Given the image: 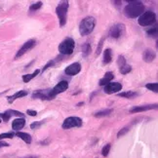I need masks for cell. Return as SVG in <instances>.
<instances>
[{
  "label": "cell",
  "instance_id": "39",
  "mask_svg": "<svg viewBox=\"0 0 158 158\" xmlns=\"http://www.w3.org/2000/svg\"><path fill=\"white\" fill-rule=\"evenodd\" d=\"M0 123H1V119H0Z\"/></svg>",
  "mask_w": 158,
  "mask_h": 158
},
{
  "label": "cell",
  "instance_id": "9",
  "mask_svg": "<svg viewBox=\"0 0 158 158\" xmlns=\"http://www.w3.org/2000/svg\"><path fill=\"white\" fill-rule=\"evenodd\" d=\"M31 97H32V99H38V100H42V101H51L54 99L51 95V89L37 90L32 93Z\"/></svg>",
  "mask_w": 158,
  "mask_h": 158
},
{
  "label": "cell",
  "instance_id": "37",
  "mask_svg": "<svg viewBox=\"0 0 158 158\" xmlns=\"http://www.w3.org/2000/svg\"><path fill=\"white\" fill-rule=\"evenodd\" d=\"M7 147H9V143H5V142H2V141H0V148H7Z\"/></svg>",
  "mask_w": 158,
  "mask_h": 158
},
{
  "label": "cell",
  "instance_id": "35",
  "mask_svg": "<svg viewBox=\"0 0 158 158\" xmlns=\"http://www.w3.org/2000/svg\"><path fill=\"white\" fill-rule=\"evenodd\" d=\"M55 64V60H50V62H48L46 64H45V66H44V68H43V69H42V71H45L47 69H49V68H51V66H53Z\"/></svg>",
  "mask_w": 158,
  "mask_h": 158
},
{
  "label": "cell",
  "instance_id": "2",
  "mask_svg": "<svg viewBox=\"0 0 158 158\" xmlns=\"http://www.w3.org/2000/svg\"><path fill=\"white\" fill-rule=\"evenodd\" d=\"M96 27V19L94 17H85L84 19L79 23V32L82 36L89 35L93 32Z\"/></svg>",
  "mask_w": 158,
  "mask_h": 158
},
{
  "label": "cell",
  "instance_id": "23",
  "mask_svg": "<svg viewBox=\"0 0 158 158\" xmlns=\"http://www.w3.org/2000/svg\"><path fill=\"white\" fill-rule=\"evenodd\" d=\"M12 115H13V113H12V109H9V110H6L5 112L0 113V118H1L4 122H8Z\"/></svg>",
  "mask_w": 158,
  "mask_h": 158
},
{
  "label": "cell",
  "instance_id": "4",
  "mask_svg": "<svg viewBox=\"0 0 158 158\" xmlns=\"http://www.w3.org/2000/svg\"><path fill=\"white\" fill-rule=\"evenodd\" d=\"M139 25L142 27H149L152 26L156 22V15L152 11H144L143 13L139 17Z\"/></svg>",
  "mask_w": 158,
  "mask_h": 158
},
{
  "label": "cell",
  "instance_id": "19",
  "mask_svg": "<svg viewBox=\"0 0 158 158\" xmlns=\"http://www.w3.org/2000/svg\"><path fill=\"white\" fill-rule=\"evenodd\" d=\"M111 62H112V51L111 49L107 48L104 52V60H102V63L105 64H108Z\"/></svg>",
  "mask_w": 158,
  "mask_h": 158
},
{
  "label": "cell",
  "instance_id": "27",
  "mask_svg": "<svg viewBox=\"0 0 158 158\" xmlns=\"http://www.w3.org/2000/svg\"><path fill=\"white\" fill-rule=\"evenodd\" d=\"M15 136V133L14 132H7V133H2L0 134V141L5 139H13Z\"/></svg>",
  "mask_w": 158,
  "mask_h": 158
},
{
  "label": "cell",
  "instance_id": "25",
  "mask_svg": "<svg viewBox=\"0 0 158 158\" xmlns=\"http://www.w3.org/2000/svg\"><path fill=\"white\" fill-rule=\"evenodd\" d=\"M45 123V120H40V121H35V122H32L30 124V129L32 130H37L40 127Z\"/></svg>",
  "mask_w": 158,
  "mask_h": 158
},
{
  "label": "cell",
  "instance_id": "14",
  "mask_svg": "<svg viewBox=\"0 0 158 158\" xmlns=\"http://www.w3.org/2000/svg\"><path fill=\"white\" fill-rule=\"evenodd\" d=\"M156 58V54L155 52L150 49V48H148V49H145L143 51V60H144L145 63H151L153 62Z\"/></svg>",
  "mask_w": 158,
  "mask_h": 158
},
{
  "label": "cell",
  "instance_id": "33",
  "mask_svg": "<svg viewBox=\"0 0 158 158\" xmlns=\"http://www.w3.org/2000/svg\"><path fill=\"white\" fill-rule=\"evenodd\" d=\"M129 127H124V128L121 129L118 133H117V138H120V137H123L124 135H126L127 133L129 131Z\"/></svg>",
  "mask_w": 158,
  "mask_h": 158
},
{
  "label": "cell",
  "instance_id": "28",
  "mask_svg": "<svg viewBox=\"0 0 158 158\" xmlns=\"http://www.w3.org/2000/svg\"><path fill=\"white\" fill-rule=\"evenodd\" d=\"M119 70H120V73H121V74H127V73H129V72H131V70H132V66L126 64L125 65L122 66V68H120Z\"/></svg>",
  "mask_w": 158,
  "mask_h": 158
},
{
  "label": "cell",
  "instance_id": "38",
  "mask_svg": "<svg viewBox=\"0 0 158 158\" xmlns=\"http://www.w3.org/2000/svg\"><path fill=\"white\" fill-rule=\"evenodd\" d=\"M22 158H39V156H37V155H28V156H25V157H22Z\"/></svg>",
  "mask_w": 158,
  "mask_h": 158
},
{
  "label": "cell",
  "instance_id": "13",
  "mask_svg": "<svg viewBox=\"0 0 158 158\" xmlns=\"http://www.w3.org/2000/svg\"><path fill=\"white\" fill-rule=\"evenodd\" d=\"M156 108H157V104L133 106V107L130 109V113H139V112H143V111L151 110V109H156Z\"/></svg>",
  "mask_w": 158,
  "mask_h": 158
},
{
  "label": "cell",
  "instance_id": "21",
  "mask_svg": "<svg viewBox=\"0 0 158 158\" xmlns=\"http://www.w3.org/2000/svg\"><path fill=\"white\" fill-rule=\"evenodd\" d=\"M139 94L137 92H133V91H127V92H122V93H118V97H122V98L126 99H132L137 97Z\"/></svg>",
  "mask_w": 158,
  "mask_h": 158
},
{
  "label": "cell",
  "instance_id": "22",
  "mask_svg": "<svg viewBox=\"0 0 158 158\" xmlns=\"http://www.w3.org/2000/svg\"><path fill=\"white\" fill-rule=\"evenodd\" d=\"M113 110L111 108H107V109H102V110H100L98 112H96L94 114L95 117H105V116H107V115H109Z\"/></svg>",
  "mask_w": 158,
  "mask_h": 158
},
{
  "label": "cell",
  "instance_id": "5",
  "mask_svg": "<svg viewBox=\"0 0 158 158\" xmlns=\"http://www.w3.org/2000/svg\"><path fill=\"white\" fill-rule=\"evenodd\" d=\"M74 47H75V42L74 40L70 38V37H68L65 38L64 40L62 41V43H60L58 49H59V52L62 54V55H71L74 51Z\"/></svg>",
  "mask_w": 158,
  "mask_h": 158
},
{
  "label": "cell",
  "instance_id": "29",
  "mask_svg": "<svg viewBox=\"0 0 158 158\" xmlns=\"http://www.w3.org/2000/svg\"><path fill=\"white\" fill-rule=\"evenodd\" d=\"M42 1H38V2H36V3H33L30 5V7H29V11L30 12H34V11H37L39 10L41 7H42Z\"/></svg>",
  "mask_w": 158,
  "mask_h": 158
},
{
  "label": "cell",
  "instance_id": "11",
  "mask_svg": "<svg viewBox=\"0 0 158 158\" xmlns=\"http://www.w3.org/2000/svg\"><path fill=\"white\" fill-rule=\"evenodd\" d=\"M121 90H122V84L119 82H109L104 88L105 93L108 95L118 93Z\"/></svg>",
  "mask_w": 158,
  "mask_h": 158
},
{
  "label": "cell",
  "instance_id": "7",
  "mask_svg": "<svg viewBox=\"0 0 158 158\" xmlns=\"http://www.w3.org/2000/svg\"><path fill=\"white\" fill-rule=\"evenodd\" d=\"M82 126V119L80 117H77V116H70L68 117L64 120L63 122V129H71V128H78V127H81Z\"/></svg>",
  "mask_w": 158,
  "mask_h": 158
},
{
  "label": "cell",
  "instance_id": "24",
  "mask_svg": "<svg viewBox=\"0 0 158 158\" xmlns=\"http://www.w3.org/2000/svg\"><path fill=\"white\" fill-rule=\"evenodd\" d=\"M91 53V45L86 42L83 46H82V54L84 58H87L89 56V54Z\"/></svg>",
  "mask_w": 158,
  "mask_h": 158
},
{
  "label": "cell",
  "instance_id": "20",
  "mask_svg": "<svg viewBox=\"0 0 158 158\" xmlns=\"http://www.w3.org/2000/svg\"><path fill=\"white\" fill-rule=\"evenodd\" d=\"M40 73V69H36L34 70L32 73H29V74H23V81L25 83H28L32 80L34 77H36L38 74Z\"/></svg>",
  "mask_w": 158,
  "mask_h": 158
},
{
  "label": "cell",
  "instance_id": "40",
  "mask_svg": "<svg viewBox=\"0 0 158 158\" xmlns=\"http://www.w3.org/2000/svg\"><path fill=\"white\" fill-rule=\"evenodd\" d=\"M0 9H1V8H0Z\"/></svg>",
  "mask_w": 158,
  "mask_h": 158
},
{
  "label": "cell",
  "instance_id": "30",
  "mask_svg": "<svg viewBox=\"0 0 158 158\" xmlns=\"http://www.w3.org/2000/svg\"><path fill=\"white\" fill-rule=\"evenodd\" d=\"M127 63H126V59L125 57L123 56V55H120V56H118V59H117V64L119 66V69L120 68H122L123 65H125Z\"/></svg>",
  "mask_w": 158,
  "mask_h": 158
},
{
  "label": "cell",
  "instance_id": "3",
  "mask_svg": "<svg viewBox=\"0 0 158 158\" xmlns=\"http://www.w3.org/2000/svg\"><path fill=\"white\" fill-rule=\"evenodd\" d=\"M69 7V1H62V2H60V4L57 6V8H56V13L58 15L60 27H64L65 23H66Z\"/></svg>",
  "mask_w": 158,
  "mask_h": 158
},
{
  "label": "cell",
  "instance_id": "36",
  "mask_svg": "<svg viewBox=\"0 0 158 158\" xmlns=\"http://www.w3.org/2000/svg\"><path fill=\"white\" fill-rule=\"evenodd\" d=\"M27 113L29 115V116H36V115H37V111H36V110H32V109H27Z\"/></svg>",
  "mask_w": 158,
  "mask_h": 158
},
{
  "label": "cell",
  "instance_id": "1",
  "mask_svg": "<svg viewBox=\"0 0 158 158\" xmlns=\"http://www.w3.org/2000/svg\"><path fill=\"white\" fill-rule=\"evenodd\" d=\"M127 4L124 10H123V14L129 18V19H136L141 16L143 12H144V5L142 1H137V0H127Z\"/></svg>",
  "mask_w": 158,
  "mask_h": 158
},
{
  "label": "cell",
  "instance_id": "15",
  "mask_svg": "<svg viewBox=\"0 0 158 158\" xmlns=\"http://www.w3.org/2000/svg\"><path fill=\"white\" fill-rule=\"evenodd\" d=\"M26 125V119L23 117H20V118H16L15 120H13L12 122V129L19 132L21 129H23Z\"/></svg>",
  "mask_w": 158,
  "mask_h": 158
},
{
  "label": "cell",
  "instance_id": "8",
  "mask_svg": "<svg viewBox=\"0 0 158 158\" xmlns=\"http://www.w3.org/2000/svg\"><path fill=\"white\" fill-rule=\"evenodd\" d=\"M36 46V40L35 39H29L27 40V42H25L23 43V45L20 48V50L17 52L16 54V57L15 59H19L21 58L22 56H23L26 53L29 52L31 49H33V48Z\"/></svg>",
  "mask_w": 158,
  "mask_h": 158
},
{
  "label": "cell",
  "instance_id": "31",
  "mask_svg": "<svg viewBox=\"0 0 158 158\" xmlns=\"http://www.w3.org/2000/svg\"><path fill=\"white\" fill-rule=\"evenodd\" d=\"M110 148H111V145L109 144V143H107L106 145H105V147L102 148V156L106 157L108 155L109 151H110Z\"/></svg>",
  "mask_w": 158,
  "mask_h": 158
},
{
  "label": "cell",
  "instance_id": "10",
  "mask_svg": "<svg viewBox=\"0 0 158 158\" xmlns=\"http://www.w3.org/2000/svg\"><path fill=\"white\" fill-rule=\"evenodd\" d=\"M69 82L65 81V80H63V81H60L56 86H55L53 89H51V95L53 98H55L57 95L60 94V93H64V91H66L69 89Z\"/></svg>",
  "mask_w": 158,
  "mask_h": 158
},
{
  "label": "cell",
  "instance_id": "16",
  "mask_svg": "<svg viewBox=\"0 0 158 158\" xmlns=\"http://www.w3.org/2000/svg\"><path fill=\"white\" fill-rule=\"evenodd\" d=\"M27 94H28V93H27V91L21 90V91H19V92L15 93L14 95H12V96L8 97V98H7L8 102H9V104H12V102H14L16 100L20 99V98H23V97L27 96Z\"/></svg>",
  "mask_w": 158,
  "mask_h": 158
},
{
  "label": "cell",
  "instance_id": "18",
  "mask_svg": "<svg viewBox=\"0 0 158 158\" xmlns=\"http://www.w3.org/2000/svg\"><path fill=\"white\" fill-rule=\"evenodd\" d=\"M15 135L18 137V138H20L21 139H23V142H25L26 143L29 144V143H31V141H32V139H31V136L29 135V134L27 133H25V132H17Z\"/></svg>",
  "mask_w": 158,
  "mask_h": 158
},
{
  "label": "cell",
  "instance_id": "12",
  "mask_svg": "<svg viewBox=\"0 0 158 158\" xmlns=\"http://www.w3.org/2000/svg\"><path fill=\"white\" fill-rule=\"evenodd\" d=\"M81 71V64L79 63H73L69 64L68 68L64 69V72L66 75L69 76H74L77 75L79 72Z\"/></svg>",
  "mask_w": 158,
  "mask_h": 158
},
{
  "label": "cell",
  "instance_id": "32",
  "mask_svg": "<svg viewBox=\"0 0 158 158\" xmlns=\"http://www.w3.org/2000/svg\"><path fill=\"white\" fill-rule=\"evenodd\" d=\"M147 32H148V34L149 36H151V37H153V36H154V37H156V36H157V27L155 26L154 27H151V28L148 29Z\"/></svg>",
  "mask_w": 158,
  "mask_h": 158
},
{
  "label": "cell",
  "instance_id": "26",
  "mask_svg": "<svg viewBox=\"0 0 158 158\" xmlns=\"http://www.w3.org/2000/svg\"><path fill=\"white\" fill-rule=\"evenodd\" d=\"M145 88L148 89L149 91H152L154 93L158 92V83L154 82V83H148L145 85Z\"/></svg>",
  "mask_w": 158,
  "mask_h": 158
},
{
  "label": "cell",
  "instance_id": "6",
  "mask_svg": "<svg viewBox=\"0 0 158 158\" xmlns=\"http://www.w3.org/2000/svg\"><path fill=\"white\" fill-rule=\"evenodd\" d=\"M125 25L124 23H115L113 25L110 29H109L108 31V35L109 37H111L113 39H119L120 37H122L125 33Z\"/></svg>",
  "mask_w": 158,
  "mask_h": 158
},
{
  "label": "cell",
  "instance_id": "34",
  "mask_svg": "<svg viewBox=\"0 0 158 158\" xmlns=\"http://www.w3.org/2000/svg\"><path fill=\"white\" fill-rule=\"evenodd\" d=\"M104 40H105V38H102L100 41L99 45H98V48H97V51H96V55H97V56H99V55L102 53V45H104Z\"/></svg>",
  "mask_w": 158,
  "mask_h": 158
},
{
  "label": "cell",
  "instance_id": "17",
  "mask_svg": "<svg viewBox=\"0 0 158 158\" xmlns=\"http://www.w3.org/2000/svg\"><path fill=\"white\" fill-rule=\"evenodd\" d=\"M113 78H114L113 72L108 71V72H106V73L105 74V76L101 79L100 82H99V84L101 85V86H106V84H108L109 82H111V80H112Z\"/></svg>",
  "mask_w": 158,
  "mask_h": 158
}]
</instances>
